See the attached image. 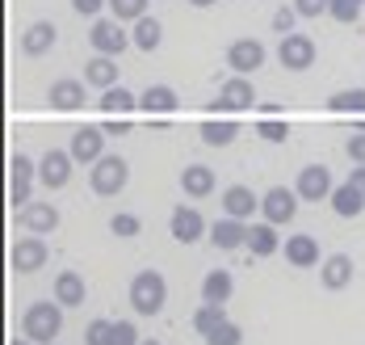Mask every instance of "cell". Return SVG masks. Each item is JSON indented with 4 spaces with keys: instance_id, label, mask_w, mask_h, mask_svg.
Instances as JSON below:
<instances>
[{
    "instance_id": "obj_34",
    "label": "cell",
    "mask_w": 365,
    "mask_h": 345,
    "mask_svg": "<svg viewBox=\"0 0 365 345\" xmlns=\"http://www.w3.org/2000/svg\"><path fill=\"white\" fill-rule=\"evenodd\" d=\"M361 4H365V0H331L328 17H331V21H340V26H353V21L361 17Z\"/></svg>"
},
{
    "instance_id": "obj_29",
    "label": "cell",
    "mask_w": 365,
    "mask_h": 345,
    "mask_svg": "<svg viewBox=\"0 0 365 345\" xmlns=\"http://www.w3.org/2000/svg\"><path fill=\"white\" fill-rule=\"evenodd\" d=\"M277 249H282L277 224L264 219V224H252V228H248V253H252V257H273Z\"/></svg>"
},
{
    "instance_id": "obj_41",
    "label": "cell",
    "mask_w": 365,
    "mask_h": 345,
    "mask_svg": "<svg viewBox=\"0 0 365 345\" xmlns=\"http://www.w3.org/2000/svg\"><path fill=\"white\" fill-rule=\"evenodd\" d=\"M294 21H298V9H277V13H273V30H277V34H294Z\"/></svg>"
},
{
    "instance_id": "obj_46",
    "label": "cell",
    "mask_w": 365,
    "mask_h": 345,
    "mask_svg": "<svg viewBox=\"0 0 365 345\" xmlns=\"http://www.w3.org/2000/svg\"><path fill=\"white\" fill-rule=\"evenodd\" d=\"M349 181H353V186H357V190L365 194V164H357V169H353V173H349Z\"/></svg>"
},
{
    "instance_id": "obj_44",
    "label": "cell",
    "mask_w": 365,
    "mask_h": 345,
    "mask_svg": "<svg viewBox=\"0 0 365 345\" xmlns=\"http://www.w3.org/2000/svg\"><path fill=\"white\" fill-rule=\"evenodd\" d=\"M106 4H110V0H72V9L80 13V17H97Z\"/></svg>"
},
{
    "instance_id": "obj_16",
    "label": "cell",
    "mask_w": 365,
    "mask_h": 345,
    "mask_svg": "<svg viewBox=\"0 0 365 345\" xmlns=\"http://www.w3.org/2000/svg\"><path fill=\"white\" fill-rule=\"evenodd\" d=\"M248 219H231V215H222L210 224V244L222 249V253H231V249H248Z\"/></svg>"
},
{
    "instance_id": "obj_25",
    "label": "cell",
    "mask_w": 365,
    "mask_h": 345,
    "mask_svg": "<svg viewBox=\"0 0 365 345\" xmlns=\"http://www.w3.org/2000/svg\"><path fill=\"white\" fill-rule=\"evenodd\" d=\"M181 190L189 198H210L215 194V169L210 164H185L181 169Z\"/></svg>"
},
{
    "instance_id": "obj_33",
    "label": "cell",
    "mask_w": 365,
    "mask_h": 345,
    "mask_svg": "<svg viewBox=\"0 0 365 345\" xmlns=\"http://www.w3.org/2000/svg\"><path fill=\"white\" fill-rule=\"evenodd\" d=\"M222 320H227V304H202L197 311H193V329H197L202 337H210Z\"/></svg>"
},
{
    "instance_id": "obj_28",
    "label": "cell",
    "mask_w": 365,
    "mask_h": 345,
    "mask_svg": "<svg viewBox=\"0 0 365 345\" xmlns=\"http://www.w3.org/2000/svg\"><path fill=\"white\" fill-rule=\"evenodd\" d=\"M231 291H235L231 269H210L202 278V304H231Z\"/></svg>"
},
{
    "instance_id": "obj_1",
    "label": "cell",
    "mask_w": 365,
    "mask_h": 345,
    "mask_svg": "<svg viewBox=\"0 0 365 345\" xmlns=\"http://www.w3.org/2000/svg\"><path fill=\"white\" fill-rule=\"evenodd\" d=\"M21 333L38 345H51L59 333H63V304L51 295V299H38V304L26 307L21 316Z\"/></svg>"
},
{
    "instance_id": "obj_42",
    "label": "cell",
    "mask_w": 365,
    "mask_h": 345,
    "mask_svg": "<svg viewBox=\"0 0 365 345\" xmlns=\"http://www.w3.org/2000/svg\"><path fill=\"white\" fill-rule=\"evenodd\" d=\"M344 152H349V160H353V164H365V126L357 131V135H349Z\"/></svg>"
},
{
    "instance_id": "obj_43",
    "label": "cell",
    "mask_w": 365,
    "mask_h": 345,
    "mask_svg": "<svg viewBox=\"0 0 365 345\" xmlns=\"http://www.w3.org/2000/svg\"><path fill=\"white\" fill-rule=\"evenodd\" d=\"M294 9H298V17H319L331 9V0H294Z\"/></svg>"
},
{
    "instance_id": "obj_2",
    "label": "cell",
    "mask_w": 365,
    "mask_h": 345,
    "mask_svg": "<svg viewBox=\"0 0 365 345\" xmlns=\"http://www.w3.org/2000/svg\"><path fill=\"white\" fill-rule=\"evenodd\" d=\"M168 304V282H164V274L160 269H139L135 278H130V307L139 311V316H160Z\"/></svg>"
},
{
    "instance_id": "obj_35",
    "label": "cell",
    "mask_w": 365,
    "mask_h": 345,
    "mask_svg": "<svg viewBox=\"0 0 365 345\" xmlns=\"http://www.w3.org/2000/svg\"><path fill=\"white\" fill-rule=\"evenodd\" d=\"M110 13L118 21H139L147 17V0H110Z\"/></svg>"
},
{
    "instance_id": "obj_10",
    "label": "cell",
    "mask_w": 365,
    "mask_h": 345,
    "mask_svg": "<svg viewBox=\"0 0 365 345\" xmlns=\"http://www.w3.org/2000/svg\"><path fill=\"white\" fill-rule=\"evenodd\" d=\"M298 190H286V186H273L269 194H260V215L269 219V224H290L294 215H298Z\"/></svg>"
},
{
    "instance_id": "obj_17",
    "label": "cell",
    "mask_w": 365,
    "mask_h": 345,
    "mask_svg": "<svg viewBox=\"0 0 365 345\" xmlns=\"http://www.w3.org/2000/svg\"><path fill=\"white\" fill-rule=\"evenodd\" d=\"M17 224L26 231H34V236H51L59 228V211H55V202H30V206L17 211Z\"/></svg>"
},
{
    "instance_id": "obj_18",
    "label": "cell",
    "mask_w": 365,
    "mask_h": 345,
    "mask_svg": "<svg viewBox=\"0 0 365 345\" xmlns=\"http://www.w3.org/2000/svg\"><path fill=\"white\" fill-rule=\"evenodd\" d=\"M51 295H55L63 307H80L84 299H88L84 274H80V269H59V274H55V286H51Z\"/></svg>"
},
{
    "instance_id": "obj_5",
    "label": "cell",
    "mask_w": 365,
    "mask_h": 345,
    "mask_svg": "<svg viewBox=\"0 0 365 345\" xmlns=\"http://www.w3.org/2000/svg\"><path fill=\"white\" fill-rule=\"evenodd\" d=\"M34 177H38V164L30 156L17 152L9 160V206H13V211L34 202V198H30V194H34Z\"/></svg>"
},
{
    "instance_id": "obj_3",
    "label": "cell",
    "mask_w": 365,
    "mask_h": 345,
    "mask_svg": "<svg viewBox=\"0 0 365 345\" xmlns=\"http://www.w3.org/2000/svg\"><path fill=\"white\" fill-rule=\"evenodd\" d=\"M126 181H130V164L118 152H106L88 169V186H93L97 198H118V194L126 190Z\"/></svg>"
},
{
    "instance_id": "obj_39",
    "label": "cell",
    "mask_w": 365,
    "mask_h": 345,
    "mask_svg": "<svg viewBox=\"0 0 365 345\" xmlns=\"http://www.w3.org/2000/svg\"><path fill=\"white\" fill-rule=\"evenodd\" d=\"M106 345H139V329L130 320H113L110 324V341Z\"/></svg>"
},
{
    "instance_id": "obj_15",
    "label": "cell",
    "mask_w": 365,
    "mask_h": 345,
    "mask_svg": "<svg viewBox=\"0 0 365 345\" xmlns=\"http://www.w3.org/2000/svg\"><path fill=\"white\" fill-rule=\"evenodd\" d=\"M168 231H173V240H181V244H197L202 236H206V219H202V211L197 206H177L173 211V219H168Z\"/></svg>"
},
{
    "instance_id": "obj_27",
    "label": "cell",
    "mask_w": 365,
    "mask_h": 345,
    "mask_svg": "<svg viewBox=\"0 0 365 345\" xmlns=\"http://www.w3.org/2000/svg\"><path fill=\"white\" fill-rule=\"evenodd\" d=\"M328 202H331V211H336L340 219H357V215L365 211V194L357 190L353 181H344V186H336Z\"/></svg>"
},
{
    "instance_id": "obj_32",
    "label": "cell",
    "mask_w": 365,
    "mask_h": 345,
    "mask_svg": "<svg viewBox=\"0 0 365 345\" xmlns=\"http://www.w3.org/2000/svg\"><path fill=\"white\" fill-rule=\"evenodd\" d=\"M130 39H135L139 51H155V46L164 42V26H160L155 17H139V21H135V30H130Z\"/></svg>"
},
{
    "instance_id": "obj_22",
    "label": "cell",
    "mask_w": 365,
    "mask_h": 345,
    "mask_svg": "<svg viewBox=\"0 0 365 345\" xmlns=\"http://www.w3.org/2000/svg\"><path fill=\"white\" fill-rule=\"evenodd\" d=\"M46 101H51V110L72 114V110L84 106V84H80V80H55V84L46 89Z\"/></svg>"
},
{
    "instance_id": "obj_38",
    "label": "cell",
    "mask_w": 365,
    "mask_h": 345,
    "mask_svg": "<svg viewBox=\"0 0 365 345\" xmlns=\"http://www.w3.org/2000/svg\"><path fill=\"white\" fill-rule=\"evenodd\" d=\"M256 131H260V139H269V144H286L290 122H282V118H260V122H256Z\"/></svg>"
},
{
    "instance_id": "obj_4",
    "label": "cell",
    "mask_w": 365,
    "mask_h": 345,
    "mask_svg": "<svg viewBox=\"0 0 365 345\" xmlns=\"http://www.w3.org/2000/svg\"><path fill=\"white\" fill-rule=\"evenodd\" d=\"M256 106V89L248 76H231L219 84V97L210 101V114L215 118H231V114H244Z\"/></svg>"
},
{
    "instance_id": "obj_50",
    "label": "cell",
    "mask_w": 365,
    "mask_h": 345,
    "mask_svg": "<svg viewBox=\"0 0 365 345\" xmlns=\"http://www.w3.org/2000/svg\"><path fill=\"white\" fill-rule=\"evenodd\" d=\"M51 345H59V341H51Z\"/></svg>"
},
{
    "instance_id": "obj_13",
    "label": "cell",
    "mask_w": 365,
    "mask_h": 345,
    "mask_svg": "<svg viewBox=\"0 0 365 345\" xmlns=\"http://www.w3.org/2000/svg\"><path fill=\"white\" fill-rule=\"evenodd\" d=\"M72 152H59V148H51V152L38 160V181L46 186V190H63L68 181H72Z\"/></svg>"
},
{
    "instance_id": "obj_24",
    "label": "cell",
    "mask_w": 365,
    "mask_h": 345,
    "mask_svg": "<svg viewBox=\"0 0 365 345\" xmlns=\"http://www.w3.org/2000/svg\"><path fill=\"white\" fill-rule=\"evenodd\" d=\"M286 261L294 269L319 266V240L315 236H286Z\"/></svg>"
},
{
    "instance_id": "obj_49",
    "label": "cell",
    "mask_w": 365,
    "mask_h": 345,
    "mask_svg": "<svg viewBox=\"0 0 365 345\" xmlns=\"http://www.w3.org/2000/svg\"><path fill=\"white\" fill-rule=\"evenodd\" d=\"M139 345H160V341H151V337H147V341H139Z\"/></svg>"
},
{
    "instance_id": "obj_31",
    "label": "cell",
    "mask_w": 365,
    "mask_h": 345,
    "mask_svg": "<svg viewBox=\"0 0 365 345\" xmlns=\"http://www.w3.org/2000/svg\"><path fill=\"white\" fill-rule=\"evenodd\" d=\"M328 110H331V114H357V118H365V89H340V93H331Z\"/></svg>"
},
{
    "instance_id": "obj_12",
    "label": "cell",
    "mask_w": 365,
    "mask_h": 345,
    "mask_svg": "<svg viewBox=\"0 0 365 345\" xmlns=\"http://www.w3.org/2000/svg\"><path fill=\"white\" fill-rule=\"evenodd\" d=\"M227 68H231L235 76H252L256 68H264V42L235 39L227 46Z\"/></svg>"
},
{
    "instance_id": "obj_7",
    "label": "cell",
    "mask_w": 365,
    "mask_h": 345,
    "mask_svg": "<svg viewBox=\"0 0 365 345\" xmlns=\"http://www.w3.org/2000/svg\"><path fill=\"white\" fill-rule=\"evenodd\" d=\"M88 42H93V51L97 55H122L126 46H135V39H130V30H122V21L118 17H101V21H93V30H88Z\"/></svg>"
},
{
    "instance_id": "obj_6",
    "label": "cell",
    "mask_w": 365,
    "mask_h": 345,
    "mask_svg": "<svg viewBox=\"0 0 365 345\" xmlns=\"http://www.w3.org/2000/svg\"><path fill=\"white\" fill-rule=\"evenodd\" d=\"M315 39L311 34H282V46H277V64L286 72H307L315 68Z\"/></svg>"
},
{
    "instance_id": "obj_14",
    "label": "cell",
    "mask_w": 365,
    "mask_h": 345,
    "mask_svg": "<svg viewBox=\"0 0 365 345\" xmlns=\"http://www.w3.org/2000/svg\"><path fill=\"white\" fill-rule=\"evenodd\" d=\"M139 110L147 118H168L181 110V97H177L173 84H147L143 93H139Z\"/></svg>"
},
{
    "instance_id": "obj_36",
    "label": "cell",
    "mask_w": 365,
    "mask_h": 345,
    "mask_svg": "<svg viewBox=\"0 0 365 345\" xmlns=\"http://www.w3.org/2000/svg\"><path fill=\"white\" fill-rule=\"evenodd\" d=\"M206 345H244V329H240L235 320H222L219 329L206 337Z\"/></svg>"
},
{
    "instance_id": "obj_40",
    "label": "cell",
    "mask_w": 365,
    "mask_h": 345,
    "mask_svg": "<svg viewBox=\"0 0 365 345\" xmlns=\"http://www.w3.org/2000/svg\"><path fill=\"white\" fill-rule=\"evenodd\" d=\"M110 324L113 320H101V316L88 320V329H84V345H106L110 341Z\"/></svg>"
},
{
    "instance_id": "obj_8",
    "label": "cell",
    "mask_w": 365,
    "mask_h": 345,
    "mask_svg": "<svg viewBox=\"0 0 365 345\" xmlns=\"http://www.w3.org/2000/svg\"><path fill=\"white\" fill-rule=\"evenodd\" d=\"M46 261H51V249H46L42 236H21V240L9 249V266L17 269V274H38Z\"/></svg>"
},
{
    "instance_id": "obj_37",
    "label": "cell",
    "mask_w": 365,
    "mask_h": 345,
    "mask_svg": "<svg viewBox=\"0 0 365 345\" xmlns=\"http://www.w3.org/2000/svg\"><path fill=\"white\" fill-rule=\"evenodd\" d=\"M139 228H143V224H139V215H130V211H118V215L110 219V231L118 236V240H130V236H139Z\"/></svg>"
},
{
    "instance_id": "obj_30",
    "label": "cell",
    "mask_w": 365,
    "mask_h": 345,
    "mask_svg": "<svg viewBox=\"0 0 365 345\" xmlns=\"http://www.w3.org/2000/svg\"><path fill=\"white\" fill-rule=\"evenodd\" d=\"M235 135H240V126H235L231 118H215L210 114L206 122H202V144H206V148H231Z\"/></svg>"
},
{
    "instance_id": "obj_9",
    "label": "cell",
    "mask_w": 365,
    "mask_h": 345,
    "mask_svg": "<svg viewBox=\"0 0 365 345\" xmlns=\"http://www.w3.org/2000/svg\"><path fill=\"white\" fill-rule=\"evenodd\" d=\"M294 190L302 202H328L331 198V169L328 164H307V169H298V181H294Z\"/></svg>"
},
{
    "instance_id": "obj_11",
    "label": "cell",
    "mask_w": 365,
    "mask_h": 345,
    "mask_svg": "<svg viewBox=\"0 0 365 345\" xmlns=\"http://www.w3.org/2000/svg\"><path fill=\"white\" fill-rule=\"evenodd\" d=\"M68 152L76 164H97L106 156V131L101 126H76L72 139H68Z\"/></svg>"
},
{
    "instance_id": "obj_26",
    "label": "cell",
    "mask_w": 365,
    "mask_h": 345,
    "mask_svg": "<svg viewBox=\"0 0 365 345\" xmlns=\"http://www.w3.org/2000/svg\"><path fill=\"white\" fill-rule=\"evenodd\" d=\"M84 84H93V89H113L118 84V59L113 55H93L88 64H84Z\"/></svg>"
},
{
    "instance_id": "obj_48",
    "label": "cell",
    "mask_w": 365,
    "mask_h": 345,
    "mask_svg": "<svg viewBox=\"0 0 365 345\" xmlns=\"http://www.w3.org/2000/svg\"><path fill=\"white\" fill-rule=\"evenodd\" d=\"M189 4H197V9H206V4H215V0H189Z\"/></svg>"
},
{
    "instance_id": "obj_23",
    "label": "cell",
    "mask_w": 365,
    "mask_h": 345,
    "mask_svg": "<svg viewBox=\"0 0 365 345\" xmlns=\"http://www.w3.org/2000/svg\"><path fill=\"white\" fill-rule=\"evenodd\" d=\"M97 110L106 118H130L135 110H139V97L130 93V89H122V84H113V89H106L101 93V101H97Z\"/></svg>"
},
{
    "instance_id": "obj_21",
    "label": "cell",
    "mask_w": 365,
    "mask_h": 345,
    "mask_svg": "<svg viewBox=\"0 0 365 345\" xmlns=\"http://www.w3.org/2000/svg\"><path fill=\"white\" fill-rule=\"evenodd\" d=\"M55 42H59V30H55V21H34V26H26V34H21V51L38 59V55H46V51H55Z\"/></svg>"
},
{
    "instance_id": "obj_47",
    "label": "cell",
    "mask_w": 365,
    "mask_h": 345,
    "mask_svg": "<svg viewBox=\"0 0 365 345\" xmlns=\"http://www.w3.org/2000/svg\"><path fill=\"white\" fill-rule=\"evenodd\" d=\"M9 345H38V341H30V337L21 333V337H13V341H9Z\"/></svg>"
},
{
    "instance_id": "obj_20",
    "label": "cell",
    "mask_w": 365,
    "mask_h": 345,
    "mask_svg": "<svg viewBox=\"0 0 365 345\" xmlns=\"http://www.w3.org/2000/svg\"><path fill=\"white\" fill-rule=\"evenodd\" d=\"M319 282L328 286V291H344L349 282H353V257L349 253H331L319 261Z\"/></svg>"
},
{
    "instance_id": "obj_19",
    "label": "cell",
    "mask_w": 365,
    "mask_h": 345,
    "mask_svg": "<svg viewBox=\"0 0 365 345\" xmlns=\"http://www.w3.org/2000/svg\"><path fill=\"white\" fill-rule=\"evenodd\" d=\"M260 211V198L252 194V186H227L222 190V215L231 219H252Z\"/></svg>"
},
{
    "instance_id": "obj_45",
    "label": "cell",
    "mask_w": 365,
    "mask_h": 345,
    "mask_svg": "<svg viewBox=\"0 0 365 345\" xmlns=\"http://www.w3.org/2000/svg\"><path fill=\"white\" fill-rule=\"evenodd\" d=\"M101 131H106V135H130V122H126V118H106Z\"/></svg>"
}]
</instances>
